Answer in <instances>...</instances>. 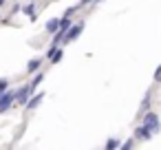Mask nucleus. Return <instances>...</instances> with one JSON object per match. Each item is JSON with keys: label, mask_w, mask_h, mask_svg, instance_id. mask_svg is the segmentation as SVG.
<instances>
[{"label": "nucleus", "mask_w": 161, "mask_h": 150, "mask_svg": "<svg viewBox=\"0 0 161 150\" xmlns=\"http://www.w3.org/2000/svg\"><path fill=\"white\" fill-rule=\"evenodd\" d=\"M82 29H84V22H80V25H75L73 29L69 27V29H66V33H64V38H66V42H73V40H77V38H80V33H82Z\"/></svg>", "instance_id": "1"}, {"label": "nucleus", "mask_w": 161, "mask_h": 150, "mask_svg": "<svg viewBox=\"0 0 161 150\" xmlns=\"http://www.w3.org/2000/svg\"><path fill=\"white\" fill-rule=\"evenodd\" d=\"M143 124L150 128V132H157V130H159V119H157L154 113H148V115L143 117Z\"/></svg>", "instance_id": "2"}, {"label": "nucleus", "mask_w": 161, "mask_h": 150, "mask_svg": "<svg viewBox=\"0 0 161 150\" xmlns=\"http://www.w3.org/2000/svg\"><path fill=\"white\" fill-rule=\"evenodd\" d=\"M11 104H14V93H5V95H0V113H7Z\"/></svg>", "instance_id": "3"}, {"label": "nucleus", "mask_w": 161, "mask_h": 150, "mask_svg": "<svg viewBox=\"0 0 161 150\" xmlns=\"http://www.w3.org/2000/svg\"><path fill=\"white\" fill-rule=\"evenodd\" d=\"M29 93H31V91H29V86H25V88H20V91L14 95V99H18L20 104H25V102L29 99Z\"/></svg>", "instance_id": "4"}, {"label": "nucleus", "mask_w": 161, "mask_h": 150, "mask_svg": "<svg viewBox=\"0 0 161 150\" xmlns=\"http://www.w3.org/2000/svg\"><path fill=\"white\" fill-rule=\"evenodd\" d=\"M150 135H152V132H150L148 126H141V128H137V132H135L137 139H150Z\"/></svg>", "instance_id": "5"}, {"label": "nucleus", "mask_w": 161, "mask_h": 150, "mask_svg": "<svg viewBox=\"0 0 161 150\" xmlns=\"http://www.w3.org/2000/svg\"><path fill=\"white\" fill-rule=\"evenodd\" d=\"M42 97H44V95H42V93H38L36 97H31V99H27V102H25V104H27V108H29V110H31V108H36V106H38V104L42 102Z\"/></svg>", "instance_id": "6"}, {"label": "nucleus", "mask_w": 161, "mask_h": 150, "mask_svg": "<svg viewBox=\"0 0 161 150\" xmlns=\"http://www.w3.org/2000/svg\"><path fill=\"white\" fill-rule=\"evenodd\" d=\"M58 27H60V20H58V18H53V20H49V22H47V31H49V33H55V31H58Z\"/></svg>", "instance_id": "7"}, {"label": "nucleus", "mask_w": 161, "mask_h": 150, "mask_svg": "<svg viewBox=\"0 0 161 150\" xmlns=\"http://www.w3.org/2000/svg\"><path fill=\"white\" fill-rule=\"evenodd\" d=\"M38 66H40V60H31V62H29V66H27V71H29V73H33V71H38Z\"/></svg>", "instance_id": "8"}, {"label": "nucleus", "mask_w": 161, "mask_h": 150, "mask_svg": "<svg viewBox=\"0 0 161 150\" xmlns=\"http://www.w3.org/2000/svg\"><path fill=\"white\" fill-rule=\"evenodd\" d=\"M51 60H53V64L60 62V60H62V51H53V53H51Z\"/></svg>", "instance_id": "9"}, {"label": "nucleus", "mask_w": 161, "mask_h": 150, "mask_svg": "<svg viewBox=\"0 0 161 150\" xmlns=\"http://www.w3.org/2000/svg\"><path fill=\"white\" fill-rule=\"evenodd\" d=\"M106 148H119L117 139H108V141H106Z\"/></svg>", "instance_id": "10"}, {"label": "nucleus", "mask_w": 161, "mask_h": 150, "mask_svg": "<svg viewBox=\"0 0 161 150\" xmlns=\"http://www.w3.org/2000/svg\"><path fill=\"white\" fill-rule=\"evenodd\" d=\"M5 88H7V80H0V93H3Z\"/></svg>", "instance_id": "11"}, {"label": "nucleus", "mask_w": 161, "mask_h": 150, "mask_svg": "<svg viewBox=\"0 0 161 150\" xmlns=\"http://www.w3.org/2000/svg\"><path fill=\"white\" fill-rule=\"evenodd\" d=\"M82 3H84V5H86V3H91V0H82Z\"/></svg>", "instance_id": "12"}, {"label": "nucleus", "mask_w": 161, "mask_h": 150, "mask_svg": "<svg viewBox=\"0 0 161 150\" xmlns=\"http://www.w3.org/2000/svg\"><path fill=\"white\" fill-rule=\"evenodd\" d=\"M3 3H5V0H0V5H3Z\"/></svg>", "instance_id": "13"}]
</instances>
